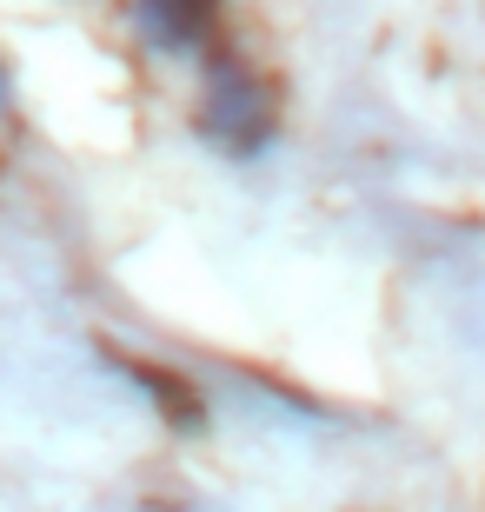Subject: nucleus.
<instances>
[{
    "label": "nucleus",
    "instance_id": "1",
    "mask_svg": "<svg viewBox=\"0 0 485 512\" xmlns=\"http://www.w3.org/2000/svg\"><path fill=\"white\" fill-rule=\"evenodd\" d=\"M200 133L213 140V147H226L233 160H246V153L266 147V133H273V114H266V94L260 80L246 74V67H233V60H213V80H206V100H200Z\"/></svg>",
    "mask_w": 485,
    "mask_h": 512
},
{
    "label": "nucleus",
    "instance_id": "2",
    "mask_svg": "<svg viewBox=\"0 0 485 512\" xmlns=\"http://www.w3.org/2000/svg\"><path fill=\"white\" fill-rule=\"evenodd\" d=\"M213 14H220V0H133L140 40L153 54H200L213 40Z\"/></svg>",
    "mask_w": 485,
    "mask_h": 512
}]
</instances>
